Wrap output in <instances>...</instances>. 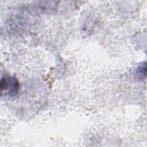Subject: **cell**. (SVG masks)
I'll use <instances>...</instances> for the list:
<instances>
[{
    "instance_id": "1",
    "label": "cell",
    "mask_w": 147,
    "mask_h": 147,
    "mask_svg": "<svg viewBox=\"0 0 147 147\" xmlns=\"http://www.w3.org/2000/svg\"><path fill=\"white\" fill-rule=\"evenodd\" d=\"M1 93L6 91V94L10 96L16 95L19 90V82L16 78L10 76H5L1 80Z\"/></svg>"
},
{
    "instance_id": "2",
    "label": "cell",
    "mask_w": 147,
    "mask_h": 147,
    "mask_svg": "<svg viewBox=\"0 0 147 147\" xmlns=\"http://www.w3.org/2000/svg\"><path fill=\"white\" fill-rule=\"evenodd\" d=\"M146 63H142L139 65L136 69V75L140 79H144L146 76Z\"/></svg>"
}]
</instances>
